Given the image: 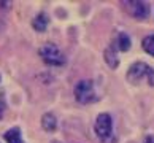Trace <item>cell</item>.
Listing matches in <instances>:
<instances>
[{
  "label": "cell",
  "mask_w": 154,
  "mask_h": 143,
  "mask_svg": "<svg viewBox=\"0 0 154 143\" xmlns=\"http://www.w3.org/2000/svg\"><path fill=\"white\" fill-rule=\"evenodd\" d=\"M143 143H154V135H148L143 140Z\"/></svg>",
  "instance_id": "obj_12"
},
{
  "label": "cell",
  "mask_w": 154,
  "mask_h": 143,
  "mask_svg": "<svg viewBox=\"0 0 154 143\" xmlns=\"http://www.w3.org/2000/svg\"><path fill=\"white\" fill-rule=\"evenodd\" d=\"M49 24V18L46 16V13H40L35 16V19L32 21V27L35 29L37 32H45L48 29Z\"/></svg>",
  "instance_id": "obj_9"
},
{
  "label": "cell",
  "mask_w": 154,
  "mask_h": 143,
  "mask_svg": "<svg viewBox=\"0 0 154 143\" xmlns=\"http://www.w3.org/2000/svg\"><path fill=\"white\" fill-rule=\"evenodd\" d=\"M103 57H105V62L108 64L110 68H116L119 65V57H118V51L113 48V46H108L103 53Z\"/></svg>",
  "instance_id": "obj_8"
},
{
  "label": "cell",
  "mask_w": 154,
  "mask_h": 143,
  "mask_svg": "<svg viewBox=\"0 0 154 143\" xmlns=\"http://www.w3.org/2000/svg\"><path fill=\"white\" fill-rule=\"evenodd\" d=\"M75 99L79 102V104H83V105L97 100L92 79H81V81L75 86Z\"/></svg>",
  "instance_id": "obj_2"
},
{
  "label": "cell",
  "mask_w": 154,
  "mask_h": 143,
  "mask_svg": "<svg viewBox=\"0 0 154 143\" xmlns=\"http://www.w3.org/2000/svg\"><path fill=\"white\" fill-rule=\"evenodd\" d=\"M42 127L46 130V132H54L57 129V118L54 116L53 113H45L42 118Z\"/></svg>",
  "instance_id": "obj_7"
},
{
  "label": "cell",
  "mask_w": 154,
  "mask_h": 143,
  "mask_svg": "<svg viewBox=\"0 0 154 143\" xmlns=\"http://www.w3.org/2000/svg\"><path fill=\"white\" fill-rule=\"evenodd\" d=\"M141 48L146 54H149L154 57V35H148L143 38V42H141Z\"/></svg>",
  "instance_id": "obj_11"
},
{
  "label": "cell",
  "mask_w": 154,
  "mask_h": 143,
  "mask_svg": "<svg viewBox=\"0 0 154 143\" xmlns=\"http://www.w3.org/2000/svg\"><path fill=\"white\" fill-rule=\"evenodd\" d=\"M94 130L102 141H108L113 135V119L110 113H100L95 119Z\"/></svg>",
  "instance_id": "obj_3"
},
{
  "label": "cell",
  "mask_w": 154,
  "mask_h": 143,
  "mask_svg": "<svg viewBox=\"0 0 154 143\" xmlns=\"http://www.w3.org/2000/svg\"><path fill=\"white\" fill-rule=\"evenodd\" d=\"M0 79H2V76H0Z\"/></svg>",
  "instance_id": "obj_15"
},
{
  "label": "cell",
  "mask_w": 154,
  "mask_h": 143,
  "mask_svg": "<svg viewBox=\"0 0 154 143\" xmlns=\"http://www.w3.org/2000/svg\"><path fill=\"white\" fill-rule=\"evenodd\" d=\"M111 46L115 48L118 53H119V51H121V53H125V51H129L130 46H132V42H130V37L125 32H119Z\"/></svg>",
  "instance_id": "obj_6"
},
{
  "label": "cell",
  "mask_w": 154,
  "mask_h": 143,
  "mask_svg": "<svg viewBox=\"0 0 154 143\" xmlns=\"http://www.w3.org/2000/svg\"><path fill=\"white\" fill-rule=\"evenodd\" d=\"M127 81L135 86L146 81L149 86H154V68L146 62H135L127 70Z\"/></svg>",
  "instance_id": "obj_1"
},
{
  "label": "cell",
  "mask_w": 154,
  "mask_h": 143,
  "mask_svg": "<svg viewBox=\"0 0 154 143\" xmlns=\"http://www.w3.org/2000/svg\"><path fill=\"white\" fill-rule=\"evenodd\" d=\"M124 7L127 8V11L137 19H146L149 16L151 7L148 2H140V0H129L124 2Z\"/></svg>",
  "instance_id": "obj_5"
},
{
  "label": "cell",
  "mask_w": 154,
  "mask_h": 143,
  "mask_svg": "<svg viewBox=\"0 0 154 143\" xmlns=\"http://www.w3.org/2000/svg\"><path fill=\"white\" fill-rule=\"evenodd\" d=\"M3 105H5L3 100H0V119H2V116H3V108H5Z\"/></svg>",
  "instance_id": "obj_13"
},
{
  "label": "cell",
  "mask_w": 154,
  "mask_h": 143,
  "mask_svg": "<svg viewBox=\"0 0 154 143\" xmlns=\"http://www.w3.org/2000/svg\"><path fill=\"white\" fill-rule=\"evenodd\" d=\"M51 143H62V141H59V140H54V141H51Z\"/></svg>",
  "instance_id": "obj_14"
},
{
  "label": "cell",
  "mask_w": 154,
  "mask_h": 143,
  "mask_svg": "<svg viewBox=\"0 0 154 143\" xmlns=\"http://www.w3.org/2000/svg\"><path fill=\"white\" fill-rule=\"evenodd\" d=\"M3 138L7 143H24V140H22V137H21V129L19 127H13V129L7 130L3 135Z\"/></svg>",
  "instance_id": "obj_10"
},
{
  "label": "cell",
  "mask_w": 154,
  "mask_h": 143,
  "mask_svg": "<svg viewBox=\"0 0 154 143\" xmlns=\"http://www.w3.org/2000/svg\"><path fill=\"white\" fill-rule=\"evenodd\" d=\"M38 54L48 65H64L65 64V56L53 43H48L45 46H42L38 51Z\"/></svg>",
  "instance_id": "obj_4"
}]
</instances>
